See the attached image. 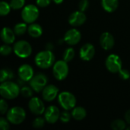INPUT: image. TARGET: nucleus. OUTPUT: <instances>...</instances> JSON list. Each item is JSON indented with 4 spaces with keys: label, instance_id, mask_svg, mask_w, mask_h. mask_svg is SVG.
<instances>
[{
    "label": "nucleus",
    "instance_id": "a878e982",
    "mask_svg": "<svg viewBox=\"0 0 130 130\" xmlns=\"http://www.w3.org/2000/svg\"><path fill=\"white\" fill-rule=\"evenodd\" d=\"M11 8L10 6V4L5 2L2 1L0 3V14L1 16H6L9 14Z\"/></svg>",
    "mask_w": 130,
    "mask_h": 130
},
{
    "label": "nucleus",
    "instance_id": "2f4dec72",
    "mask_svg": "<svg viewBox=\"0 0 130 130\" xmlns=\"http://www.w3.org/2000/svg\"><path fill=\"white\" fill-rule=\"evenodd\" d=\"M8 111V104L5 100V98H2L0 100V113L2 115L6 114Z\"/></svg>",
    "mask_w": 130,
    "mask_h": 130
},
{
    "label": "nucleus",
    "instance_id": "f704fd0d",
    "mask_svg": "<svg viewBox=\"0 0 130 130\" xmlns=\"http://www.w3.org/2000/svg\"><path fill=\"white\" fill-rule=\"evenodd\" d=\"M118 73H119L120 78H122L123 80H127L130 78V72L127 69H121V70Z\"/></svg>",
    "mask_w": 130,
    "mask_h": 130
},
{
    "label": "nucleus",
    "instance_id": "20e7f679",
    "mask_svg": "<svg viewBox=\"0 0 130 130\" xmlns=\"http://www.w3.org/2000/svg\"><path fill=\"white\" fill-rule=\"evenodd\" d=\"M58 102L65 110H72L77 103L76 98L69 91H62L58 95Z\"/></svg>",
    "mask_w": 130,
    "mask_h": 130
},
{
    "label": "nucleus",
    "instance_id": "aec40b11",
    "mask_svg": "<svg viewBox=\"0 0 130 130\" xmlns=\"http://www.w3.org/2000/svg\"><path fill=\"white\" fill-rule=\"evenodd\" d=\"M102 8L107 12L115 11L119 6V0H101Z\"/></svg>",
    "mask_w": 130,
    "mask_h": 130
},
{
    "label": "nucleus",
    "instance_id": "b1692460",
    "mask_svg": "<svg viewBox=\"0 0 130 130\" xmlns=\"http://www.w3.org/2000/svg\"><path fill=\"white\" fill-rule=\"evenodd\" d=\"M111 128L113 130H123L126 129V122L123 120L117 119L112 122Z\"/></svg>",
    "mask_w": 130,
    "mask_h": 130
},
{
    "label": "nucleus",
    "instance_id": "0eeeda50",
    "mask_svg": "<svg viewBox=\"0 0 130 130\" xmlns=\"http://www.w3.org/2000/svg\"><path fill=\"white\" fill-rule=\"evenodd\" d=\"M53 74L56 79L62 81L69 75V66L65 60H59L53 66Z\"/></svg>",
    "mask_w": 130,
    "mask_h": 130
},
{
    "label": "nucleus",
    "instance_id": "7c9ffc66",
    "mask_svg": "<svg viewBox=\"0 0 130 130\" xmlns=\"http://www.w3.org/2000/svg\"><path fill=\"white\" fill-rule=\"evenodd\" d=\"M72 113H70L69 112H68V110H65L63 111L62 113H61V115H60V120L64 123H69L71 119H72Z\"/></svg>",
    "mask_w": 130,
    "mask_h": 130
},
{
    "label": "nucleus",
    "instance_id": "a211bd4d",
    "mask_svg": "<svg viewBox=\"0 0 130 130\" xmlns=\"http://www.w3.org/2000/svg\"><path fill=\"white\" fill-rule=\"evenodd\" d=\"M15 33L14 30L11 29L10 27H5L2 28L1 31V38L2 40L6 44H11L14 43L15 40Z\"/></svg>",
    "mask_w": 130,
    "mask_h": 130
},
{
    "label": "nucleus",
    "instance_id": "5701e85b",
    "mask_svg": "<svg viewBox=\"0 0 130 130\" xmlns=\"http://www.w3.org/2000/svg\"><path fill=\"white\" fill-rule=\"evenodd\" d=\"M28 26L27 25L26 22H20L15 24L14 27V31L16 35L21 36L24 34V33L27 30Z\"/></svg>",
    "mask_w": 130,
    "mask_h": 130
},
{
    "label": "nucleus",
    "instance_id": "f257e3e1",
    "mask_svg": "<svg viewBox=\"0 0 130 130\" xmlns=\"http://www.w3.org/2000/svg\"><path fill=\"white\" fill-rule=\"evenodd\" d=\"M1 96L7 100H12L16 98L21 94V88L18 83L10 81L2 82L0 85Z\"/></svg>",
    "mask_w": 130,
    "mask_h": 130
},
{
    "label": "nucleus",
    "instance_id": "6ab92c4d",
    "mask_svg": "<svg viewBox=\"0 0 130 130\" xmlns=\"http://www.w3.org/2000/svg\"><path fill=\"white\" fill-rule=\"evenodd\" d=\"M27 33L31 37L38 38L43 34V28L39 24L34 22L28 26Z\"/></svg>",
    "mask_w": 130,
    "mask_h": 130
},
{
    "label": "nucleus",
    "instance_id": "4c0bfd02",
    "mask_svg": "<svg viewBox=\"0 0 130 130\" xmlns=\"http://www.w3.org/2000/svg\"><path fill=\"white\" fill-rule=\"evenodd\" d=\"M56 4H57V5H59V4H62V2H63V1L64 0H53Z\"/></svg>",
    "mask_w": 130,
    "mask_h": 130
},
{
    "label": "nucleus",
    "instance_id": "2eb2a0df",
    "mask_svg": "<svg viewBox=\"0 0 130 130\" xmlns=\"http://www.w3.org/2000/svg\"><path fill=\"white\" fill-rule=\"evenodd\" d=\"M59 88L53 85H47L42 91L43 99L46 101H53L59 95Z\"/></svg>",
    "mask_w": 130,
    "mask_h": 130
},
{
    "label": "nucleus",
    "instance_id": "412c9836",
    "mask_svg": "<svg viewBox=\"0 0 130 130\" xmlns=\"http://www.w3.org/2000/svg\"><path fill=\"white\" fill-rule=\"evenodd\" d=\"M72 116L75 120H82L86 117V110L82 107H75L72 110Z\"/></svg>",
    "mask_w": 130,
    "mask_h": 130
},
{
    "label": "nucleus",
    "instance_id": "4468645a",
    "mask_svg": "<svg viewBox=\"0 0 130 130\" xmlns=\"http://www.w3.org/2000/svg\"><path fill=\"white\" fill-rule=\"evenodd\" d=\"M86 15L85 14L84 11H75L72 12L69 17V23L70 25L73 27H78L82 25L86 21Z\"/></svg>",
    "mask_w": 130,
    "mask_h": 130
},
{
    "label": "nucleus",
    "instance_id": "9b49d317",
    "mask_svg": "<svg viewBox=\"0 0 130 130\" xmlns=\"http://www.w3.org/2000/svg\"><path fill=\"white\" fill-rule=\"evenodd\" d=\"M82 39L81 32L76 28H72L67 30L64 35V41L70 46L78 44Z\"/></svg>",
    "mask_w": 130,
    "mask_h": 130
},
{
    "label": "nucleus",
    "instance_id": "e433bc0d",
    "mask_svg": "<svg viewBox=\"0 0 130 130\" xmlns=\"http://www.w3.org/2000/svg\"><path fill=\"white\" fill-rule=\"evenodd\" d=\"M125 120H126V123L130 125V110H127L125 113Z\"/></svg>",
    "mask_w": 130,
    "mask_h": 130
},
{
    "label": "nucleus",
    "instance_id": "423d86ee",
    "mask_svg": "<svg viewBox=\"0 0 130 130\" xmlns=\"http://www.w3.org/2000/svg\"><path fill=\"white\" fill-rule=\"evenodd\" d=\"M13 51L17 56L21 59H25L30 56L32 53V47L27 41L18 40L14 43Z\"/></svg>",
    "mask_w": 130,
    "mask_h": 130
},
{
    "label": "nucleus",
    "instance_id": "4be33fe9",
    "mask_svg": "<svg viewBox=\"0 0 130 130\" xmlns=\"http://www.w3.org/2000/svg\"><path fill=\"white\" fill-rule=\"evenodd\" d=\"M13 78H14V73L10 69L4 68L1 70V74H0V82H1L8 81Z\"/></svg>",
    "mask_w": 130,
    "mask_h": 130
},
{
    "label": "nucleus",
    "instance_id": "bb28decb",
    "mask_svg": "<svg viewBox=\"0 0 130 130\" xmlns=\"http://www.w3.org/2000/svg\"><path fill=\"white\" fill-rule=\"evenodd\" d=\"M9 4L12 9L18 10V9L22 8L24 6L25 0H11Z\"/></svg>",
    "mask_w": 130,
    "mask_h": 130
},
{
    "label": "nucleus",
    "instance_id": "473e14b6",
    "mask_svg": "<svg viewBox=\"0 0 130 130\" xmlns=\"http://www.w3.org/2000/svg\"><path fill=\"white\" fill-rule=\"evenodd\" d=\"M10 122L5 117H1L0 118V129L2 130H8L10 129Z\"/></svg>",
    "mask_w": 130,
    "mask_h": 130
},
{
    "label": "nucleus",
    "instance_id": "6e6552de",
    "mask_svg": "<svg viewBox=\"0 0 130 130\" xmlns=\"http://www.w3.org/2000/svg\"><path fill=\"white\" fill-rule=\"evenodd\" d=\"M107 69L111 73H118L122 69V60L117 54H110L105 61Z\"/></svg>",
    "mask_w": 130,
    "mask_h": 130
},
{
    "label": "nucleus",
    "instance_id": "cd10ccee",
    "mask_svg": "<svg viewBox=\"0 0 130 130\" xmlns=\"http://www.w3.org/2000/svg\"><path fill=\"white\" fill-rule=\"evenodd\" d=\"M45 122H46L45 118H43L41 117H38L34 120L32 125H33V127L35 129H40V128L43 127Z\"/></svg>",
    "mask_w": 130,
    "mask_h": 130
},
{
    "label": "nucleus",
    "instance_id": "39448f33",
    "mask_svg": "<svg viewBox=\"0 0 130 130\" xmlns=\"http://www.w3.org/2000/svg\"><path fill=\"white\" fill-rule=\"evenodd\" d=\"M40 11L34 5H27L24 6L21 11V18L27 24L34 23L39 17Z\"/></svg>",
    "mask_w": 130,
    "mask_h": 130
},
{
    "label": "nucleus",
    "instance_id": "ddd939ff",
    "mask_svg": "<svg viewBox=\"0 0 130 130\" xmlns=\"http://www.w3.org/2000/svg\"><path fill=\"white\" fill-rule=\"evenodd\" d=\"M95 55V48L91 43H85L84 44L79 51L80 58L84 61H90L91 60Z\"/></svg>",
    "mask_w": 130,
    "mask_h": 130
},
{
    "label": "nucleus",
    "instance_id": "c756f323",
    "mask_svg": "<svg viewBox=\"0 0 130 130\" xmlns=\"http://www.w3.org/2000/svg\"><path fill=\"white\" fill-rule=\"evenodd\" d=\"M11 52H12V48L8 44L5 43L0 48V53L2 56H8L9 54L11 53Z\"/></svg>",
    "mask_w": 130,
    "mask_h": 130
},
{
    "label": "nucleus",
    "instance_id": "f3484780",
    "mask_svg": "<svg viewBox=\"0 0 130 130\" xmlns=\"http://www.w3.org/2000/svg\"><path fill=\"white\" fill-rule=\"evenodd\" d=\"M100 44L101 47L105 50H111L115 44V40L113 36L109 32L103 33L100 37Z\"/></svg>",
    "mask_w": 130,
    "mask_h": 130
},
{
    "label": "nucleus",
    "instance_id": "c9c22d12",
    "mask_svg": "<svg viewBox=\"0 0 130 130\" xmlns=\"http://www.w3.org/2000/svg\"><path fill=\"white\" fill-rule=\"evenodd\" d=\"M51 1L53 0H36V2L39 7L45 8V7H47L51 3Z\"/></svg>",
    "mask_w": 130,
    "mask_h": 130
},
{
    "label": "nucleus",
    "instance_id": "dca6fc26",
    "mask_svg": "<svg viewBox=\"0 0 130 130\" xmlns=\"http://www.w3.org/2000/svg\"><path fill=\"white\" fill-rule=\"evenodd\" d=\"M18 76L24 82H30L34 75V72L32 68L28 64H23L18 68Z\"/></svg>",
    "mask_w": 130,
    "mask_h": 130
},
{
    "label": "nucleus",
    "instance_id": "9d476101",
    "mask_svg": "<svg viewBox=\"0 0 130 130\" xmlns=\"http://www.w3.org/2000/svg\"><path fill=\"white\" fill-rule=\"evenodd\" d=\"M28 108L33 114L37 115V116H40V115L44 113V112L46 110V108H45L43 101L37 97L32 98L29 101Z\"/></svg>",
    "mask_w": 130,
    "mask_h": 130
},
{
    "label": "nucleus",
    "instance_id": "7ed1b4c3",
    "mask_svg": "<svg viewBox=\"0 0 130 130\" xmlns=\"http://www.w3.org/2000/svg\"><path fill=\"white\" fill-rule=\"evenodd\" d=\"M6 118L10 123L14 125H19L22 123L26 118V112L21 107H14L8 110L6 113Z\"/></svg>",
    "mask_w": 130,
    "mask_h": 130
},
{
    "label": "nucleus",
    "instance_id": "f03ea898",
    "mask_svg": "<svg viewBox=\"0 0 130 130\" xmlns=\"http://www.w3.org/2000/svg\"><path fill=\"white\" fill-rule=\"evenodd\" d=\"M35 64L40 69H48L54 65L55 55L50 50H46L39 52L34 59Z\"/></svg>",
    "mask_w": 130,
    "mask_h": 130
},
{
    "label": "nucleus",
    "instance_id": "f8f14e48",
    "mask_svg": "<svg viewBox=\"0 0 130 130\" xmlns=\"http://www.w3.org/2000/svg\"><path fill=\"white\" fill-rule=\"evenodd\" d=\"M60 115L61 113L59 111V109L53 105L49 106L47 108H46V110L44 112V118L46 121L50 124L56 123L60 119Z\"/></svg>",
    "mask_w": 130,
    "mask_h": 130
},
{
    "label": "nucleus",
    "instance_id": "72a5a7b5",
    "mask_svg": "<svg viewBox=\"0 0 130 130\" xmlns=\"http://www.w3.org/2000/svg\"><path fill=\"white\" fill-rule=\"evenodd\" d=\"M90 3L88 0H81L78 4V8L82 11H85L89 8Z\"/></svg>",
    "mask_w": 130,
    "mask_h": 130
},
{
    "label": "nucleus",
    "instance_id": "393cba45",
    "mask_svg": "<svg viewBox=\"0 0 130 130\" xmlns=\"http://www.w3.org/2000/svg\"><path fill=\"white\" fill-rule=\"evenodd\" d=\"M75 50L72 47H69L67 49H66V50L63 53V60H65L66 62H69L70 61H72L74 57H75Z\"/></svg>",
    "mask_w": 130,
    "mask_h": 130
},
{
    "label": "nucleus",
    "instance_id": "c85d7f7f",
    "mask_svg": "<svg viewBox=\"0 0 130 130\" xmlns=\"http://www.w3.org/2000/svg\"><path fill=\"white\" fill-rule=\"evenodd\" d=\"M33 91L31 87L22 86L21 88V94L24 98H30L33 96Z\"/></svg>",
    "mask_w": 130,
    "mask_h": 130
},
{
    "label": "nucleus",
    "instance_id": "1a4fd4ad",
    "mask_svg": "<svg viewBox=\"0 0 130 130\" xmlns=\"http://www.w3.org/2000/svg\"><path fill=\"white\" fill-rule=\"evenodd\" d=\"M48 78L45 74L37 73L30 81V85L36 92H40L47 85Z\"/></svg>",
    "mask_w": 130,
    "mask_h": 130
},
{
    "label": "nucleus",
    "instance_id": "58836bf2",
    "mask_svg": "<svg viewBox=\"0 0 130 130\" xmlns=\"http://www.w3.org/2000/svg\"><path fill=\"white\" fill-rule=\"evenodd\" d=\"M126 129L130 130V126H128V127H126Z\"/></svg>",
    "mask_w": 130,
    "mask_h": 130
}]
</instances>
